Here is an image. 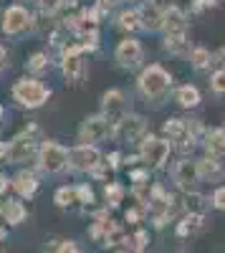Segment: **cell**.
Listing matches in <instances>:
<instances>
[{
    "mask_svg": "<svg viewBox=\"0 0 225 253\" xmlns=\"http://www.w3.org/2000/svg\"><path fill=\"white\" fill-rule=\"evenodd\" d=\"M13 94H15L18 101H23L26 107H40V104L48 99V89L40 86L38 81H28V79L18 81L15 89H13Z\"/></svg>",
    "mask_w": 225,
    "mask_h": 253,
    "instance_id": "1",
    "label": "cell"
},
{
    "mask_svg": "<svg viewBox=\"0 0 225 253\" xmlns=\"http://www.w3.org/2000/svg\"><path fill=\"white\" fill-rule=\"evenodd\" d=\"M167 86H170V76H167L165 69H159V66H150L139 79V89L145 91L147 96H159Z\"/></svg>",
    "mask_w": 225,
    "mask_h": 253,
    "instance_id": "2",
    "label": "cell"
},
{
    "mask_svg": "<svg viewBox=\"0 0 225 253\" xmlns=\"http://www.w3.org/2000/svg\"><path fill=\"white\" fill-rule=\"evenodd\" d=\"M142 157H145V162L150 167L157 170V167H162L170 157V142L157 139V137H147L145 142H142Z\"/></svg>",
    "mask_w": 225,
    "mask_h": 253,
    "instance_id": "3",
    "label": "cell"
},
{
    "mask_svg": "<svg viewBox=\"0 0 225 253\" xmlns=\"http://www.w3.org/2000/svg\"><path fill=\"white\" fill-rule=\"evenodd\" d=\"M101 155L96 147L91 144H81V147H74V150L69 152V162L74 170H94V167L99 165Z\"/></svg>",
    "mask_w": 225,
    "mask_h": 253,
    "instance_id": "4",
    "label": "cell"
},
{
    "mask_svg": "<svg viewBox=\"0 0 225 253\" xmlns=\"http://www.w3.org/2000/svg\"><path fill=\"white\" fill-rule=\"evenodd\" d=\"M66 162H69V152L61 144H53V142H46L43 144V150H40V165H43L48 172L64 170Z\"/></svg>",
    "mask_w": 225,
    "mask_h": 253,
    "instance_id": "5",
    "label": "cell"
},
{
    "mask_svg": "<svg viewBox=\"0 0 225 253\" xmlns=\"http://www.w3.org/2000/svg\"><path fill=\"white\" fill-rule=\"evenodd\" d=\"M109 132H112V124H109L104 117H91V119L84 122V126H81L78 137H81V142H86V144H89V142L104 139Z\"/></svg>",
    "mask_w": 225,
    "mask_h": 253,
    "instance_id": "6",
    "label": "cell"
},
{
    "mask_svg": "<svg viewBox=\"0 0 225 253\" xmlns=\"http://www.w3.org/2000/svg\"><path fill=\"white\" fill-rule=\"evenodd\" d=\"M142 132H145V119L142 117H121L114 124V137L119 142H127V139H137Z\"/></svg>",
    "mask_w": 225,
    "mask_h": 253,
    "instance_id": "7",
    "label": "cell"
},
{
    "mask_svg": "<svg viewBox=\"0 0 225 253\" xmlns=\"http://www.w3.org/2000/svg\"><path fill=\"white\" fill-rule=\"evenodd\" d=\"M172 177H175V182L182 187V190H192L195 187V182H197V162H192V160H182V162H177L175 165V170H172Z\"/></svg>",
    "mask_w": 225,
    "mask_h": 253,
    "instance_id": "8",
    "label": "cell"
},
{
    "mask_svg": "<svg viewBox=\"0 0 225 253\" xmlns=\"http://www.w3.org/2000/svg\"><path fill=\"white\" fill-rule=\"evenodd\" d=\"M124 117V96L121 91H107L104 94V119L109 124H116Z\"/></svg>",
    "mask_w": 225,
    "mask_h": 253,
    "instance_id": "9",
    "label": "cell"
},
{
    "mask_svg": "<svg viewBox=\"0 0 225 253\" xmlns=\"http://www.w3.org/2000/svg\"><path fill=\"white\" fill-rule=\"evenodd\" d=\"M64 74L69 81H81L84 79V61H81V46H74L66 51L64 58Z\"/></svg>",
    "mask_w": 225,
    "mask_h": 253,
    "instance_id": "10",
    "label": "cell"
},
{
    "mask_svg": "<svg viewBox=\"0 0 225 253\" xmlns=\"http://www.w3.org/2000/svg\"><path fill=\"white\" fill-rule=\"evenodd\" d=\"M116 61L121 63V66H137V63L142 61V48L137 41H121L119 48H116Z\"/></svg>",
    "mask_w": 225,
    "mask_h": 253,
    "instance_id": "11",
    "label": "cell"
},
{
    "mask_svg": "<svg viewBox=\"0 0 225 253\" xmlns=\"http://www.w3.org/2000/svg\"><path fill=\"white\" fill-rule=\"evenodd\" d=\"M33 147H36V142H33V139L28 137V132H26L23 137H18V139L10 142L5 157H10L13 162H23V160H28V157L33 155Z\"/></svg>",
    "mask_w": 225,
    "mask_h": 253,
    "instance_id": "12",
    "label": "cell"
},
{
    "mask_svg": "<svg viewBox=\"0 0 225 253\" xmlns=\"http://www.w3.org/2000/svg\"><path fill=\"white\" fill-rule=\"evenodd\" d=\"M28 13L23 10V8H18V5H13V8H8V13H5V20H3V28H5V33H18V31H23L26 26H28Z\"/></svg>",
    "mask_w": 225,
    "mask_h": 253,
    "instance_id": "13",
    "label": "cell"
},
{
    "mask_svg": "<svg viewBox=\"0 0 225 253\" xmlns=\"http://www.w3.org/2000/svg\"><path fill=\"white\" fill-rule=\"evenodd\" d=\"M165 28H167V36H185V15H182L180 8H170L165 10Z\"/></svg>",
    "mask_w": 225,
    "mask_h": 253,
    "instance_id": "14",
    "label": "cell"
},
{
    "mask_svg": "<svg viewBox=\"0 0 225 253\" xmlns=\"http://www.w3.org/2000/svg\"><path fill=\"white\" fill-rule=\"evenodd\" d=\"M197 175L210 180V182H220L223 180V167L215 160H202V162H197Z\"/></svg>",
    "mask_w": 225,
    "mask_h": 253,
    "instance_id": "15",
    "label": "cell"
},
{
    "mask_svg": "<svg viewBox=\"0 0 225 253\" xmlns=\"http://www.w3.org/2000/svg\"><path fill=\"white\" fill-rule=\"evenodd\" d=\"M139 18H142V26H145V28H150V31H157V28H162V26H165V13H159L154 5L145 8V10L139 13Z\"/></svg>",
    "mask_w": 225,
    "mask_h": 253,
    "instance_id": "16",
    "label": "cell"
},
{
    "mask_svg": "<svg viewBox=\"0 0 225 253\" xmlns=\"http://www.w3.org/2000/svg\"><path fill=\"white\" fill-rule=\"evenodd\" d=\"M13 187L18 190L23 198H31L33 193H36V187H38V180L31 175V172H20L18 177H15V182H13Z\"/></svg>",
    "mask_w": 225,
    "mask_h": 253,
    "instance_id": "17",
    "label": "cell"
},
{
    "mask_svg": "<svg viewBox=\"0 0 225 253\" xmlns=\"http://www.w3.org/2000/svg\"><path fill=\"white\" fill-rule=\"evenodd\" d=\"M200 228H202V213H188L182 218V223L177 225V233L180 236H192Z\"/></svg>",
    "mask_w": 225,
    "mask_h": 253,
    "instance_id": "18",
    "label": "cell"
},
{
    "mask_svg": "<svg viewBox=\"0 0 225 253\" xmlns=\"http://www.w3.org/2000/svg\"><path fill=\"white\" fill-rule=\"evenodd\" d=\"M0 210H3V215H5V220H8L10 225L23 223V218H26V208L20 205V203H15V200H8Z\"/></svg>",
    "mask_w": 225,
    "mask_h": 253,
    "instance_id": "19",
    "label": "cell"
},
{
    "mask_svg": "<svg viewBox=\"0 0 225 253\" xmlns=\"http://www.w3.org/2000/svg\"><path fill=\"white\" fill-rule=\"evenodd\" d=\"M165 134H167L170 139H175V142H180V139L190 137V132H188V124L182 122V119H170V122H165Z\"/></svg>",
    "mask_w": 225,
    "mask_h": 253,
    "instance_id": "20",
    "label": "cell"
},
{
    "mask_svg": "<svg viewBox=\"0 0 225 253\" xmlns=\"http://www.w3.org/2000/svg\"><path fill=\"white\" fill-rule=\"evenodd\" d=\"M208 152L210 155H225V132L223 129H213L208 134Z\"/></svg>",
    "mask_w": 225,
    "mask_h": 253,
    "instance_id": "21",
    "label": "cell"
},
{
    "mask_svg": "<svg viewBox=\"0 0 225 253\" xmlns=\"http://www.w3.org/2000/svg\"><path fill=\"white\" fill-rule=\"evenodd\" d=\"M177 101L182 104V107H197V104H200V94H197L195 86H182L177 91Z\"/></svg>",
    "mask_w": 225,
    "mask_h": 253,
    "instance_id": "22",
    "label": "cell"
},
{
    "mask_svg": "<svg viewBox=\"0 0 225 253\" xmlns=\"http://www.w3.org/2000/svg\"><path fill=\"white\" fill-rule=\"evenodd\" d=\"M167 48L177 56L188 53V38L185 36H167Z\"/></svg>",
    "mask_w": 225,
    "mask_h": 253,
    "instance_id": "23",
    "label": "cell"
},
{
    "mask_svg": "<svg viewBox=\"0 0 225 253\" xmlns=\"http://www.w3.org/2000/svg\"><path fill=\"white\" fill-rule=\"evenodd\" d=\"M139 10H129V13H121V28H129V31H134V28H139L142 23H139Z\"/></svg>",
    "mask_w": 225,
    "mask_h": 253,
    "instance_id": "24",
    "label": "cell"
},
{
    "mask_svg": "<svg viewBox=\"0 0 225 253\" xmlns=\"http://www.w3.org/2000/svg\"><path fill=\"white\" fill-rule=\"evenodd\" d=\"M205 210V198L202 195H188V213H202Z\"/></svg>",
    "mask_w": 225,
    "mask_h": 253,
    "instance_id": "25",
    "label": "cell"
},
{
    "mask_svg": "<svg viewBox=\"0 0 225 253\" xmlns=\"http://www.w3.org/2000/svg\"><path fill=\"white\" fill-rule=\"evenodd\" d=\"M74 200H76V190H69V187L56 190V203L58 205H71Z\"/></svg>",
    "mask_w": 225,
    "mask_h": 253,
    "instance_id": "26",
    "label": "cell"
},
{
    "mask_svg": "<svg viewBox=\"0 0 225 253\" xmlns=\"http://www.w3.org/2000/svg\"><path fill=\"white\" fill-rule=\"evenodd\" d=\"M208 63H210V53H208L205 48L192 51V66H195V69H202V66H208Z\"/></svg>",
    "mask_w": 225,
    "mask_h": 253,
    "instance_id": "27",
    "label": "cell"
},
{
    "mask_svg": "<svg viewBox=\"0 0 225 253\" xmlns=\"http://www.w3.org/2000/svg\"><path fill=\"white\" fill-rule=\"evenodd\" d=\"M107 200H109V205H116L119 200H121V187L119 185H107Z\"/></svg>",
    "mask_w": 225,
    "mask_h": 253,
    "instance_id": "28",
    "label": "cell"
},
{
    "mask_svg": "<svg viewBox=\"0 0 225 253\" xmlns=\"http://www.w3.org/2000/svg\"><path fill=\"white\" fill-rule=\"evenodd\" d=\"M46 63H48V61H46L43 53H36V56L31 58V63H28V69H31V71H40V69H46Z\"/></svg>",
    "mask_w": 225,
    "mask_h": 253,
    "instance_id": "29",
    "label": "cell"
},
{
    "mask_svg": "<svg viewBox=\"0 0 225 253\" xmlns=\"http://www.w3.org/2000/svg\"><path fill=\"white\" fill-rule=\"evenodd\" d=\"M213 205L218 210H225V187H218L215 190V195H213Z\"/></svg>",
    "mask_w": 225,
    "mask_h": 253,
    "instance_id": "30",
    "label": "cell"
},
{
    "mask_svg": "<svg viewBox=\"0 0 225 253\" xmlns=\"http://www.w3.org/2000/svg\"><path fill=\"white\" fill-rule=\"evenodd\" d=\"M145 246H147V233H145V230H139V233L134 236V251L142 253V251H145Z\"/></svg>",
    "mask_w": 225,
    "mask_h": 253,
    "instance_id": "31",
    "label": "cell"
},
{
    "mask_svg": "<svg viewBox=\"0 0 225 253\" xmlns=\"http://www.w3.org/2000/svg\"><path fill=\"white\" fill-rule=\"evenodd\" d=\"M61 3H64V0H40V8H43L46 13H56L61 8Z\"/></svg>",
    "mask_w": 225,
    "mask_h": 253,
    "instance_id": "32",
    "label": "cell"
},
{
    "mask_svg": "<svg viewBox=\"0 0 225 253\" xmlns=\"http://www.w3.org/2000/svg\"><path fill=\"white\" fill-rule=\"evenodd\" d=\"M76 195H78V200H81V203H91V200H94V193H91V190H89L86 185H81V187L76 190Z\"/></svg>",
    "mask_w": 225,
    "mask_h": 253,
    "instance_id": "33",
    "label": "cell"
},
{
    "mask_svg": "<svg viewBox=\"0 0 225 253\" xmlns=\"http://www.w3.org/2000/svg\"><path fill=\"white\" fill-rule=\"evenodd\" d=\"M213 89L215 91H225V71H218L213 76Z\"/></svg>",
    "mask_w": 225,
    "mask_h": 253,
    "instance_id": "34",
    "label": "cell"
},
{
    "mask_svg": "<svg viewBox=\"0 0 225 253\" xmlns=\"http://www.w3.org/2000/svg\"><path fill=\"white\" fill-rule=\"evenodd\" d=\"M56 253H78V248H76V243L74 241H64L58 246V251Z\"/></svg>",
    "mask_w": 225,
    "mask_h": 253,
    "instance_id": "35",
    "label": "cell"
},
{
    "mask_svg": "<svg viewBox=\"0 0 225 253\" xmlns=\"http://www.w3.org/2000/svg\"><path fill=\"white\" fill-rule=\"evenodd\" d=\"M139 218H142V213H139V210H129V213H127V220H129V223H137Z\"/></svg>",
    "mask_w": 225,
    "mask_h": 253,
    "instance_id": "36",
    "label": "cell"
},
{
    "mask_svg": "<svg viewBox=\"0 0 225 253\" xmlns=\"http://www.w3.org/2000/svg\"><path fill=\"white\" fill-rule=\"evenodd\" d=\"M208 5H215V0H197L195 8H208Z\"/></svg>",
    "mask_w": 225,
    "mask_h": 253,
    "instance_id": "37",
    "label": "cell"
},
{
    "mask_svg": "<svg viewBox=\"0 0 225 253\" xmlns=\"http://www.w3.org/2000/svg\"><path fill=\"white\" fill-rule=\"evenodd\" d=\"M3 66H5V48L0 46V69H3Z\"/></svg>",
    "mask_w": 225,
    "mask_h": 253,
    "instance_id": "38",
    "label": "cell"
},
{
    "mask_svg": "<svg viewBox=\"0 0 225 253\" xmlns=\"http://www.w3.org/2000/svg\"><path fill=\"white\" fill-rule=\"evenodd\" d=\"M5 155H8V144L0 142V157H5Z\"/></svg>",
    "mask_w": 225,
    "mask_h": 253,
    "instance_id": "39",
    "label": "cell"
},
{
    "mask_svg": "<svg viewBox=\"0 0 225 253\" xmlns=\"http://www.w3.org/2000/svg\"><path fill=\"white\" fill-rule=\"evenodd\" d=\"M5 187H8V180H5L3 175H0V193H3V190H5Z\"/></svg>",
    "mask_w": 225,
    "mask_h": 253,
    "instance_id": "40",
    "label": "cell"
},
{
    "mask_svg": "<svg viewBox=\"0 0 225 253\" xmlns=\"http://www.w3.org/2000/svg\"><path fill=\"white\" fill-rule=\"evenodd\" d=\"M109 160H112V167H116V165H119V155H112Z\"/></svg>",
    "mask_w": 225,
    "mask_h": 253,
    "instance_id": "41",
    "label": "cell"
},
{
    "mask_svg": "<svg viewBox=\"0 0 225 253\" xmlns=\"http://www.w3.org/2000/svg\"><path fill=\"white\" fill-rule=\"evenodd\" d=\"M3 241H5V230H3V228H0V243H3Z\"/></svg>",
    "mask_w": 225,
    "mask_h": 253,
    "instance_id": "42",
    "label": "cell"
},
{
    "mask_svg": "<svg viewBox=\"0 0 225 253\" xmlns=\"http://www.w3.org/2000/svg\"><path fill=\"white\" fill-rule=\"evenodd\" d=\"M0 114H3V109H0Z\"/></svg>",
    "mask_w": 225,
    "mask_h": 253,
    "instance_id": "43",
    "label": "cell"
}]
</instances>
